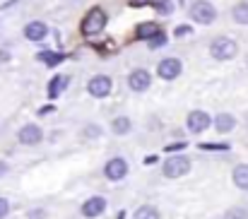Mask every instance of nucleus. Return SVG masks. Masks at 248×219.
I'll return each mask as SVG.
<instances>
[{
  "instance_id": "1",
  "label": "nucleus",
  "mask_w": 248,
  "mask_h": 219,
  "mask_svg": "<svg viewBox=\"0 0 248 219\" xmlns=\"http://www.w3.org/2000/svg\"><path fill=\"white\" fill-rule=\"evenodd\" d=\"M236 53H239V46H236L234 39L217 36V39L210 44V56H212L215 61H232V58H236Z\"/></svg>"
},
{
  "instance_id": "2",
  "label": "nucleus",
  "mask_w": 248,
  "mask_h": 219,
  "mask_svg": "<svg viewBox=\"0 0 248 219\" xmlns=\"http://www.w3.org/2000/svg\"><path fill=\"white\" fill-rule=\"evenodd\" d=\"M106 27V12L101 7H92L82 19V34L84 36H96Z\"/></svg>"
},
{
  "instance_id": "3",
  "label": "nucleus",
  "mask_w": 248,
  "mask_h": 219,
  "mask_svg": "<svg viewBox=\"0 0 248 219\" xmlns=\"http://www.w3.org/2000/svg\"><path fill=\"white\" fill-rule=\"evenodd\" d=\"M190 19H195L198 24H212L217 19V10L210 0H195L190 5Z\"/></svg>"
},
{
  "instance_id": "4",
  "label": "nucleus",
  "mask_w": 248,
  "mask_h": 219,
  "mask_svg": "<svg viewBox=\"0 0 248 219\" xmlns=\"http://www.w3.org/2000/svg\"><path fill=\"white\" fill-rule=\"evenodd\" d=\"M190 171V159L183 154H173L164 161V176L166 178H181Z\"/></svg>"
},
{
  "instance_id": "5",
  "label": "nucleus",
  "mask_w": 248,
  "mask_h": 219,
  "mask_svg": "<svg viewBox=\"0 0 248 219\" xmlns=\"http://www.w3.org/2000/svg\"><path fill=\"white\" fill-rule=\"evenodd\" d=\"M111 89H113V79H111L108 75H96V77H92V79L87 82V92H89L92 96H96V99L108 96Z\"/></svg>"
},
{
  "instance_id": "6",
  "label": "nucleus",
  "mask_w": 248,
  "mask_h": 219,
  "mask_svg": "<svg viewBox=\"0 0 248 219\" xmlns=\"http://www.w3.org/2000/svg\"><path fill=\"white\" fill-rule=\"evenodd\" d=\"M210 123H212V118H210V113L207 111H190L188 113V118H186V128L190 130V133H205L207 128H210Z\"/></svg>"
},
{
  "instance_id": "7",
  "label": "nucleus",
  "mask_w": 248,
  "mask_h": 219,
  "mask_svg": "<svg viewBox=\"0 0 248 219\" xmlns=\"http://www.w3.org/2000/svg\"><path fill=\"white\" fill-rule=\"evenodd\" d=\"M104 176H106L108 181H123V178L128 176V161L121 159V156L108 159L106 166H104Z\"/></svg>"
},
{
  "instance_id": "8",
  "label": "nucleus",
  "mask_w": 248,
  "mask_h": 219,
  "mask_svg": "<svg viewBox=\"0 0 248 219\" xmlns=\"http://www.w3.org/2000/svg\"><path fill=\"white\" fill-rule=\"evenodd\" d=\"M150 84H152L150 70H145V68L130 70V75H128V87H130L133 92H145V89H150Z\"/></svg>"
},
{
  "instance_id": "9",
  "label": "nucleus",
  "mask_w": 248,
  "mask_h": 219,
  "mask_svg": "<svg viewBox=\"0 0 248 219\" xmlns=\"http://www.w3.org/2000/svg\"><path fill=\"white\" fill-rule=\"evenodd\" d=\"M181 70H183V65H181V61L178 58H162L159 61V65H157V75L162 77V79H176L178 75H181Z\"/></svg>"
},
{
  "instance_id": "10",
  "label": "nucleus",
  "mask_w": 248,
  "mask_h": 219,
  "mask_svg": "<svg viewBox=\"0 0 248 219\" xmlns=\"http://www.w3.org/2000/svg\"><path fill=\"white\" fill-rule=\"evenodd\" d=\"M104 212H106V200H104V198L94 195V198L84 200V205H82V217L96 219V217H101Z\"/></svg>"
},
{
  "instance_id": "11",
  "label": "nucleus",
  "mask_w": 248,
  "mask_h": 219,
  "mask_svg": "<svg viewBox=\"0 0 248 219\" xmlns=\"http://www.w3.org/2000/svg\"><path fill=\"white\" fill-rule=\"evenodd\" d=\"M17 140H19L22 145H39V142L44 140V133H41V128H39V125L27 123V125L17 133Z\"/></svg>"
},
{
  "instance_id": "12",
  "label": "nucleus",
  "mask_w": 248,
  "mask_h": 219,
  "mask_svg": "<svg viewBox=\"0 0 248 219\" xmlns=\"http://www.w3.org/2000/svg\"><path fill=\"white\" fill-rule=\"evenodd\" d=\"M46 34H48V27H46L44 22H39V19H34V22H29V24L24 27V36H27L29 41H44Z\"/></svg>"
},
{
  "instance_id": "13",
  "label": "nucleus",
  "mask_w": 248,
  "mask_h": 219,
  "mask_svg": "<svg viewBox=\"0 0 248 219\" xmlns=\"http://www.w3.org/2000/svg\"><path fill=\"white\" fill-rule=\"evenodd\" d=\"M157 31H159V27H157L155 22H142V24L135 27V39H138V41H150Z\"/></svg>"
},
{
  "instance_id": "14",
  "label": "nucleus",
  "mask_w": 248,
  "mask_h": 219,
  "mask_svg": "<svg viewBox=\"0 0 248 219\" xmlns=\"http://www.w3.org/2000/svg\"><path fill=\"white\" fill-rule=\"evenodd\" d=\"M68 82H70V77H68V75H56V77L48 82V96H51V99L61 96V94H63V89L68 87Z\"/></svg>"
},
{
  "instance_id": "15",
  "label": "nucleus",
  "mask_w": 248,
  "mask_h": 219,
  "mask_svg": "<svg viewBox=\"0 0 248 219\" xmlns=\"http://www.w3.org/2000/svg\"><path fill=\"white\" fill-rule=\"evenodd\" d=\"M36 58H39L44 65H48V68H56V65L65 63V58H68V56H63V53H58V51H41Z\"/></svg>"
},
{
  "instance_id": "16",
  "label": "nucleus",
  "mask_w": 248,
  "mask_h": 219,
  "mask_svg": "<svg viewBox=\"0 0 248 219\" xmlns=\"http://www.w3.org/2000/svg\"><path fill=\"white\" fill-rule=\"evenodd\" d=\"M215 125H217V130H219V133H232V130H234V125H236V118H234L232 113H219V116H217V121H215Z\"/></svg>"
},
{
  "instance_id": "17",
  "label": "nucleus",
  "mask_w": 248,
  "mask_h": 219,
  "mask_svg": "<svg viewBox=\"0 0 248 219\" xmlns=\"http://www.w3.org/2000/svg\"><path fill=\"white\" fill-rule=\"evenodd\" d=\"M234 183H236V188L248 190V164H239L234 169Z\"/></svg>"
},
{
  "instance_id": "18",
  "label": "nucleus",
  "mask_w": 248,
  "mask_h": 219,
  "mask_svg": "<svg viewBox=\"0 0 248 219\" xmlns=\"http://www.w3.org/2000/svg\"><path fill=\"white\" fill-rule=\"evenodd\" d=\"M232 17H234V22H236V24H248V2L246 0H241V2H236V5H234Z\"/></svg>"
},
{
  "instance_id": "19",
  "label": "nucleus",
  "mask_w": 248,
  "mask_h": 219,
  "mask_svg": "<svg viewBox=\"0 0 248 219\" xmlns=\"http://www.w3.org/2000/svg\"><path fill=\"white\" fill-rule=\"evenodd\" d=\"M130 128H133V123H130V118H125V116H118V118H113V123H111V130H113L116 135H128Z\"/></svg>"
},
{
  "instance_id": "20",
  "label": "nucleus",
  "mask_w": 248,
  "mask_h": 219,
  "mask_svg": "<svg viewBox=\"0 0 248 219\" xmlns=\"http://www.w3.org/2000/svg\"><path fill=\"white\" fill-rule=\"evenodd\" d=\"M133 219H159V212L152 205H142V207H138V212H135Z\"/></svg>"
},
{
  "instance_id": "21",
  "label": "nucleus",
  "mask_w": 248,
  "mask_h": 219,
  "mask_svg": "<svg viewBox=\"0 0 248 219\" xmlns=\"http://www.w3.org/2000/svg\"><path fill=\"white\" fill-rule=\"evenodd\" d=\"M224 219H248V210L246 207H232V210H227Z\"/></svg>"
},
{
  "instance_id": "22",
  "label": "nucleus",
  "mask_w": 248,
  "mask_h": 219,
  "mask_svg": "<svg viewBox=\"0 0 248 219\" xmlns=\"http://www.w3.org/2000/svg\"><path fill=\"white\" fill-rule=\"evenodd\" d=\"M155 7L159 10V15H171L173 12V2L171 0H152Z\"/></svg>"
},
{
  "instance_id": "23",
  "label": "nucleus",
  "mask_w": 248,
  "mask_h": 219,
  "mask_svg": "<svg viewBox=\"0 0 248 219\" xmlns=\"http://www.w3.org/2000/svg\"><path fill=\"white\" fill-rule=\"evenodd\" d=\"M164 44H166V34L157 31V34L152 36V41H150V48H159V46H164Z\"/></svg>"
},
{
  "instance_id": "24",
  "label": "nucleus",
  "mask_w": 248,
  "mask_h": 219,
  "mask_svg": "<svg viewBox=\"0 0 248 219\" xmlns=\"http://www.w3.org/2000/svg\"><path fill=\"white\" fill-rule=\"evenodd\" d=\"M190 31H193V29H190L188 24H181V27L173 29V36H176V39H183V36H190Z\"/></svg>"
},
{
  "instance_id": "25",
  "label": "nucleus",
  "mask_w": 248,
  "mask_h": 219,
  "mask_svg": "<svg viewBox=\"0 0 248 219\" xmlns=\"http://www.w3.org/2000/svg\"><path fill=\"white\" fill-rule=\"evenodd\" d=\"M84 135H87V138H99V135H101V128H99V125H87V128H84Z\"/></svg>"
},
{
  "instance_id": "26",
  "label": "nucleus",
  "mask_w": 248,
  "mask_h": 219,
  "mask_svg": "<svg viewBox=\"0 0 248 219\" xmlns=\"http://www.w3.org/2000/svg\"><path fill=\"white\" fill-rule=\"evenodd\" d=\"M200 149H207V152H224V149H229V145H200Z\"/></svg>"
},
{
  "instance_id": "27",
  "label": "nucleus",
  "mask_w": 248,
  "mask_h": 219,
  "mask_svg": "<svg viewBox=\"0 0 248 219\" xmlns=\"http://www.w3.org/2000/svg\"><path fill=\"white\" fill-rule=\"evenodd\" d=\"M7 212H10V203L5 198H0V219L7 217Z\"/></svg>"
},
{
  "instance_id": "28",
  "label": "nucleus",
  "mask_w": 248,
  "mask_h": 219,
  "mask_svg": "<svg viewBox=\"0 0 248 219\" xmlns=\"http://www.w3.org/2000/svg\"><path fill=\"white\" fill-rule=\"evenodd\" d=\"M183 142H176V145H166V152H178V149H183Z\"/></svg>"
},
{
  "instance_id": "29",
  "label": "nucleus",
  "mask_w": 248,
  "mask_h": 219,
  "mask_svg": "<svg viewBox=\"0 0 248 219\" xmlns=\"http://www.w3.org/2000/svg\"><path fill=\"white\" fill-rule=\"evenodd\" d=\"M51 111H56L53 106H44V109H39V116H46V113H51Z\"/></svg>"
},
{
  "instance_id": "30",
  "label": "nucleus",
  "mask_w": 248,
  "mask_h": 219,
  "mask_svg": "<svg viewBox=\"0 0 248 219\" xmlns=\"http://www.w3.org/2000/svg\"><path fill=\"white\" fill-rule=\"evenodd\" d=\"M44 217H46V215H44L41 210H36V212H31V215H29V219H44Z\"/></svg>"
},
{
  "instance_id": "31",
  "label": "nucleus",
  "mask_w": 248,
  "mask_h": 219,
  "mask_svg": "<svg viewBox=\"0 0 248 219\" xmlns=\"http://www.w3.org/2000/svg\"><path fill=\"white\" fill-rule=\"evenodd\" d=\"M10 61V53L7 51H0V63H7Z\"/></svg>"
},
{
  "instance_id": "32",
  "label": "nucleus",
  "mask_w": 248,
  "mask_h": 219,
  "mask_svg": "<svg viewBox=\"0 0 248 219\" xmlns=\"http://www.w3.org/2000/svg\"><path fill=\"white\" fill-rule=\"evenodd\" d=\"M2 171H5V166H2V164H0V173H2Z\"/></svg>"
}]
</instances>
